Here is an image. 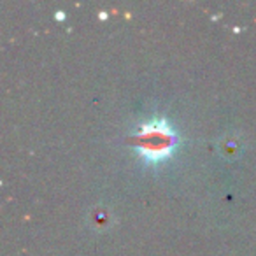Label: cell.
Segmentation results:
<instances>
[{"label":"cell","mask_w":256,"mask_h":256,"mask_svg":"<svg viewBox=\"0 0 256 256\" xmlns=\"http://www.w3.org/2000/svg\"><path fill=\"white\" fill-rule=\"evenodd\" d=\"M137 153L146 165H160L168 160L179 146V136L165 118H151L136 128L132 136Z\"/></svg>","instance_id":"obj_1"},{"label":"cell","mask_w":256,"mask_h":256,"mask_svg":"<svg viewBox=\"0 0 256 256\" xmlns=\"http://www.w3.org/2000/svg\"><path fill=\"white\" fill-rule=\"evenodd\" d=\"M88 223L92 224L93 228H98V230L107 228V226H109V223H110L109 209H106V207H102V206L93 207V209L90 210V214H88Z\"/></svg>","instance_id":"obj_2"},{"label":"cell","mask_w":256,"mask_h":256,"mask_svg":"<svg viewBox=\"0 0 256 256\" xmlns=\"http://www.w3.org/2000/svg\"><path fill=\"white\" fill-rule=\"evenodd\" d=\"M220 150H221V154L226 158L237 156V154L240 153V142H238L237 137H224L220 142Z\"/></svg>","instance_id":"obj_3"},{"label":"cell","mask_w":256,"mask_h":256,"mask_svg":"<svg viewBox=\"0 0 256 256\" xmlns=\"http://www.w3.org/2000/svg\"><path fill=\"white\" fill-rule=\"evenodd\" d=\"M54 18H58V20H64V18H65V12H64V11H58V12H54Z\"/></svg>","instance_id":"obj_4"}]
</instances>
